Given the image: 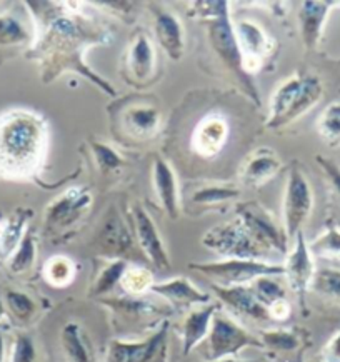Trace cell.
<instances>
[{"instance_id":"cell-1","label":"cell","mask_w":340,"mask_h":362,"mask_svg":"<svg viewBox=\"0 0 340 362\" xmlns=\"http://www.w3.org/2000/svg\"><path fill=\"white\" fill-rule=\"evenodd\" d=\"M40 27L34 54L40 60L45 81H52L67 67L77 69L87 78H92L102 90L114 95L109 82L97 77L90 69L83 66L82 55L86 47L94 44H105L109 34L88 17L76 11L62 8V4L27 2Z\"/></svg>"},{"instance_id":"cell-2","label":"cell","mask_w":340,"mask_h":362,"mask_svg":"<svg viewBox=\"0 0 340 362\" xmlns=\"http://www.w3.org/2000/svg\"><path fill=\"white\" fill-rule=\"evenodd\" d=\"M47 151V125L39 114L12 110L0 115V177L29 179Z\"/></svg>"},{"instance_id":"cell-3","label":"cell","mask_w":340,"mask_h":362,"mask_svg":"<svg viewBox=\"0 0 340 362\" xmlns=\"http://www.w3.org/2000/svg\"><path fill=\"white\" fill-rule=\"evenodd\" d=\"M202 22L207 25L209 42H211L213 52H216L217 57L222 60L223 66L229 69V71L237 77L240 87L249 94L250 99H252L255 104H259V94L257 89H255L254 78L245 71L244 57H242L234 25H232L229 7L223 8V11L218 12L217 16L206 18V21Z\"/></svg>"},{"instance_id":"cell-4","label":"cell","mask_w":340,"mask_h":362,"mask_svg":"<svg viewBox=\"0 0 340 362\" xmlns=\"http://www.w3.org/2000/svg\"><path fill=\"white\" fill-rule=\"evenodd\" d=\"M190 269L211 277L216 286L230 287L244 286L262 276H283L286 267L262 261H247V259H227L222 262L190 264Z\"/></svg>"},{"instance_id":"cell-5","label":"cell","mask_w":340,"mask_h":362,"mask_svg":"<svg viewBox=\"0 0 340 362\" xmlns=\"http://www.w3.org/2000/svg\"><path fill=\"white\" fill-rule=\"evenodd\" d=\"M202 244L206 247L216 250L217 254L227 259H247V261H259L264 257L265 250L260 249L255 240L250 238L245 226L239 217L225 224L213 227L204 235Z\"/></svg>"},{"instance_id":"cell-6","label":"cell","mask_w":340,"mask_h":362,"mask_svg":"<svg viewBox=\"0 0 340 362\" xmlns=\"http://www.w3.org/2000/svg\"><path fill=\"white\" fill-rule=\"evenodd\" d=\"M245 226L250 238L260 249L269 254V250H287V234L286 229L277 224L274 217L264 206L259 202H242L237 206V216Z\"/></svg>"},{"instance_id":"cell-7","label":"cell","mask_w":340,"mask_h":362,"mask_svg":"<svg viewBox=\"0 0 340 362\" xmlns=\"http://www.w3.org/2000/svg\"><path fill=\"white\" fill-rule=\"evenodd\" d=\"M314 197L305 174L297 165L288 173L286 192H283V229L287 238H295L302 226L309 219Z\"/></svg>"},{"instance_id":"cell-8","label":"cell","mask_w":340,"mask_h":362,"mask_svg":"<svg viewBox=\"0 0 340 362\" xmlns=\"http://www.w3.org/2000/svg\"><path fill=\"white\" fill-rule=\"evenodd\" d=\"M249 346L259 347L262 346V342L232 321L229 315L222 313L213 314L207 341V361L225 359L227 356H234Z\"/></svg>"},{"instance_id":"cell-9","label":"cell","mask_w":340,"mask_h":362,"mask_svg":"<svg viewBox=\"0 0 340 362\" xmlns=\"http://www.w3.org/2000/svg\"><path fill=\"white\" fill-rule=\"evenodd\" d=\"M167 324L153 336L141 342L114 341L110 344L107 362H167Z\"/></svg>"},{"instance_id":"cell-10","label":"cell","mask_w":340,"mask_h":362,"mask_svg":"<svg viewBox=\"0 0 340 362\" xmlns=\"http://www.w3.org/2000/svg\"><path fill=\"white\" fill-rule=\"evenodd\" d=\"M234 30L242 57H244L245 71L252 76V72L260 67V64L272 50V40L269 39L262 27L254 21L237 22Z\"/></svg>"},{"instance_id":"cell-11","label":"cell","mask_w":340,"mask_h":362,"mask_svg":"<svg viewBox=\"0 0 340 362\" xmlns=\"http://www.w3.org/2000/svg\"><path fill=\"white\" fill-rule=\"evenodd\" d=\"M132 221L135 227V235H137L139 244L146 255L148 257L153 266L157 269H169L170 267V259L167 254L165 245L162 243L160 234H158L153 219L148 216L146 207L142 206H134L132 209Z\"/></svg>"},{"instance_id":"cell-12","label":"cell","mask_w":340,"mask_h":362,"mask_svg":"<svg viewBox=\"0 0 340 362\" xmlns=\"http://www.w3.org/2000/svg\"><path fill=\"white\" fill-rule=\"evenodd\" d=\"M92 194L86 189L72 187L65 190L45 211V224L50 227H65L81 219L83 212L90 207Z\"/></svg>"},{"instance_id":"cell-13","label":"cell","mask_w":340,"mask_h":362,"mask_svg":"<svg viewBox=\"0 0 340 362\" xmlns=\"http://www.w3.org/2000/svg\"><path fill=\"white\" fill-rule=\"evenodd\" d=\"M229 139V124L222 115L212 114L202 119L192 136V148L204 159H212L221 154Z\"/></svg>"},{"instance_id":"cell-14","label":"cell","mask_w":340,"mask_h":362,"mask_svg":"<svg viewBox=\"0 0 340 362\" xmlns=\"http://www.w3.org/2000/svg\"><path fill=\"white\" fill-rule=\"evenodd\" d=\"M127 74L132 77L134 86H146L156 72V50L146 32H137L130 42L125 55Z\"/></svg>"},{"instance_id":"cell-15","label":"cell","mask_w":340,"mask_h":362,"mask_svg":"<svg viewBox=\"0 0 340 362\" xmlns=\"http://www.w3.org/2000/svg\"><path fill=\"white\" fill-rule=\"evenodd\" d=\"M153 30L160 47L165 50L172 60H180L184 55L185 39L184 27L175 13L164 8H153Z\"/></svg>"},{"instance_id":"cell-16","label":"cell","mask_w":340,"mask_h":362,"mask_svg":"<svg viewBox=\"0 0 340 362\" xmlns=\"http://www.w3.org/2000/svg\"><path fill=\"white\" fill-rule=\"evenodd\" d=\"M152 180L153 189L160 201V206L167 212L170 219H177L180 214V199H179V185L174 169L169 162L157 157L152 164Z\"/></svg>"},{"instance_id":"cell-17","label":"cell","mask_w":340,"mask_h":362,"mask_svg":"<svg viewBox=\"0 0 340 362\" xmlns=\"http://www.w3.org/2000/svg\"><path fill=\"white\" fill-rule=\"evenodd\" d=\"M213 291L221 297L223 304H227L237 314L247 315L254 321H270L269 309L259 303V299L250 289V286H230L222 287L213 284Z\"/></svg>"},{"instance_id":"cell-18","label":"cell","mask_w":340,"mask_h":362,"mask_svg":"<svg viewBox=\"0 0 340 362\" xmlns=\"http://www.w3.org/2000/svg\"><path fill=\"white\" fill-rule=\"evenodd\" d=\"M282 169V162L279 156L272 148H259L254 154L249 156L242 167L240 180L242 184L249 187H260L265 182H269L274 175H277L279 170Z\"/></svg>"},{"instance_id":"cell-19","label":"cell","mask_w":340,"mask_h":362,"mask_svg":"<svg viewBox=\"0 0 340 362\" xmlns=\"http://www.w3.org/2000/svg\"><path fill=\"white\" fill-rule=\"evenodd\" d=\"M302 82H304V76L295 74V76L286 78L274 92L272 99H270V117L267 120L269 129L277 131V129L286 127V119L291 112L292 105L295 104Z\"/></svg>"},{"instance_id":"cell-20","label":"cell","mask_w":340,"mask_h":362,"mask_svg":"<svg viewBox=\"0 0 340 362\" xmlns=\"http://www.w3.org/2000/svg\"><path fill=\"white\" fill-rule=\"evenodd\" d=\"M295 238V247L288 255L287 266L283 267H286V274L288 276V281H291V286L299 294H302L307 289V286H310L312 277H314V264H312L310 249L307 247L304 234L299 232Z\"/></svg>"},{"instance_id":"cell-21","label":"cell","mask_w":340,"mask_h":362,"mask_svg":"<svg viewBox=\"0 0 340 362\" xmlns=\"http://www.w3.org/2000/svg\"><path fill=\"white\" fill-rule=\"evenodd\" d=\"M332 6V2H315V0H307L302 4L299 11L300 32L302 40L309 49H314L322 35L325 18Z\"/></svg>"},{"instance_id":"cell-22","label":"cell","mask_w":340,"mask_h":362,"mask_svg":"<svg viewBox=\"0 0 340 362\" xmlns=\"http://www.w3.org/2000/svg\"><path fill=\"white\" fill-rule=\"evenodd\" d=\"M156 294L162 296L174 305H192V304H207L211 297L204 294L202 291L197 289L194 284H190L187 279L177 277V279L153 284L152 289Z\"/></svg>"},{"instance_id":"cell-23","label":"cell","mask_w":340,"mask_h":362,"mask_svg":"<svg viewBox=\"0 0 340 362\" xmlns=\"http://www.w3.org/2000/svg\"><path fill=\"white\" fill-rule=\"evenodd\" d=\"M30 216L32 211L20 207L7 221H4L2 232H0V264L7 262L16 252L20 240L24 239Z\"/></svg>"},{"instance_id":"cell-24","label":"cell","mask_w":340,"mask_h":362,"mask_svg":"<svg viewBox=\"0 0 340 362\" xmlns=\"http://www.w3.org/2000/svg\"><path fill=\"white\" fill-rule=\"evenodd\" d=\"M217 305L207 304L197 310H192L184 321L182 337H184V354H189L195 346L209 334V327L212 324L213 314L217 313Z\"/></svg>"},{"instance_id":"cell-25","label":"cell","mask_w":340,"mask_h":362,"mask_svg":"<svg viewBox=\"0 0 340 362\" xmlns=\"http://www.w3.org/2000/svg\"><path fill=\"white\" fill-rule=\"evenodd\" d=\"M125 125L134 136L147 137L160 125V112L153 105H132L125 112Z\"/></svg>"},{"instance_id":"cell-26","label":"cell","mask_w":340,"mask_h":362,"mask_svg":"<svg viewBox=\"0 0 340 362\" xmlns=\"http://www.w3.org/2000/svg\"><path fill=\"white\" fill-rule=\"evenodd\" d=\"M62 347L71 362H94L86 337L76 322H69L62 331Z\"/></svg>"},{"instance_id":"cell-27","label":"cell","mask_w":340,"mask_h":362,"mask_svg":"<svg viewBox=\"0 0 340 362\" xmlns=\"http://www.w3.org/2000/svg\"><path fill=\"white\" fill-rule=\"evenodd\" d=\"M37 259V244H35V235L30 229H27L24 239L20 240L16 252L12 254V257L8 259V271L12 274H24L30 271L34 267Z\"/></svg>"},{"instance_id":"cell-28","label":"cell","mask_w":340,"mask_h":362,"mask_svg":"<svg viewBox=\"0 0 340 362\" xmlns=\"http://www.w3.org/2000/svg\"><path fill=\"white\" fill-rule=\"evenodd\" d=\"M240 196V189L234 185L209 184L195 190L192 194V202L197 206H217V204L234 201Z\"/></svg>"},{"instance_id":"cell-29","label":"cell","mask_w":340,"mask_h":362,"mask_svg":"<svg viewBox=\"0 0 340 362\" xmlns=\"http://www.w3.org/2000/svg\"><path fill=\"white\" fill-rule=\"evenodd\" d=\"M30 40L27 27L12 13H0V47H16Z\"/></svg>"},{"instance_id":"cell-30","label":"cell","mask_w":340,"mask_h":362,"mask_svg":"<svg viewBox=\"0 0 340 362\" xmlns=\"http://www.w3.org/2000/svg\"><path fill=\"white\" fill-rule=\"evenodd\" d=\"M250 289L259 299V303L270 309L279 300H286V289L276 276H262L250 282Z\"/></svg>"},{"instance_id":"cell-31","label":"cell","mask_w":340,"mask_h":362,"mask_svg":"<svg viewBox=\"0 0 340 362\" xmlns=\"http://www.w3.org/2000/svg\"><path fill=\"white\" fill-rule=\"evenodd\" d=\"M4 305L12 314V317L22 324L30 322L37 314L35 300L20 291H7L4 297Z\"/></svg>"},{"instance_id":"cell-32","label":"cell","mask_w":340,"mask_h":362,"mask_svg":"<svg viewBox=\"0 0 340 362\" xmlns=\"http://www.w3.org/2000/svg\"><path fill=\"white\" fill-rule=\"evenodd\" d=\"M44 276L50 286L65 287L76 277V266L71 259L64 257V255H55L45 262Z\"/></svg>"},{"instance_id":"cell-33","label":"cell","mask_w":340,"mask_h":362,"mask_svg":"<svg viewBox=\"0 0 340 362\" xmlns=\"http://www.w3.org/2000/svg\"><path fill=\"white\" fill-rule=\"evenodd\" d=\"M310 287L319 294L340 303V271L320 269V271L314 272Z\"/></svg>"},{"instance_id":"cell-34","label":"cell","mask_w":340,"mask_h":362,"mask_svg":"<svg viewBox=\"0 0 340 362\" xmlns=\"http://www.w3.org/2000/svg\"><path fill=\"white\" fill-rule=\"evenodd\" d=\"M319 132L330 146L340 147V104H330L319 119Z\"/></svg>"},{"instance_id":"cell-35","label":"cell","mask_w":340,"mask_h":362,"mask_svg":"<svg viewBox=\"0 0 340 362\" xmlns=\"http://www.w3.org/2000/svg\"><path fill=\"white\" fill-rule=\"evenodd\" d=\"M120 286L129 294H142V292L152 289V274L143 267H127L120 279Z\"/></svg>"},{"instance_id":"cell-36","label":"cell","mask_w":340,"mask_h":362,"mask_svg":"<svg viewBox=\"0 0 340 362\" xmlns=\"http://www.w3.org/2000/svg\"><path fill=\"white\" fill-rule=\"evenodd\" d=\"M90 148L102 174L114 173V170H117L122 167L124 164L122 156H120L114 147H110L109 144L90 142Z\"/></svg>"},{"instance_id":"cell-37","label":"cell","mask_w":340,"mask_h":362,"mask_svg":"<svg viewBox=\"0 0 340 362\" xmlns=\"http://www.w3.org/2000/svg\"><path fill=\"white\" fill-rule=\"evenodd\" d=\"M310 252L320 255V257L340 259V230L332 227L324 232L319 239L312 243Z\"/></svg>"},{"instance_id":"cell-38","label":"cell","mask_w":340,"mask_h":362,"mask_svg":"<svg viewBox=\"0 0 340 362\" xmlns=\"http://www.w3.org/2000/svg\"><path fill=\"white\" fill-rule=\"evenodd\" d=\"M125 269H127V264L124 261H114L112 264H109V266L100 272V276L97 277L92 294L99 296V294H105V292H109L112 287L122 279Z\"/></svg>"},{"instance_id":"cell-39","label":"cell","mask_w":340,"mask_h":362,"mask_svg":"<svg viewBox=\"0 0 340 362\" xmlns=\"http://www.w3.org/2000/svg\"><path fill=\"white\" fill-rule=\"evenodd\" d=\"M35 357L37 354L34 341L24 332L17 334L12 342L11 359H8V362H35Z\"/></svg>"},{"instance_id":"cell-40","label":"cell","mask_w":340,"mask_h":362,"mask_svg":"<svg viewBox=\"0 0 340 362\" xmlns=\"http://www.w3.org/2000/svg\"><path fill=\"white\" fill-rule=\"evenodd\" d=\"M262 344H267L270 347H274V349L291 351V349H295L299 342H297L295 336H292L291 332L274 331V332H265L264 334Z\"/></svg>"},{"instance_id":"cell-41","label":"cell","mask_w":340,"mask_h":362,"mask_svg":"<svg viewBox=\"0 0 340 362\" xmlns=\"http://www.w3.org/2000/svg\"><path fill=\"white\" fill-rule=\"evenodd\" d=\"M319 164L322 165L325 175H327V179L330 180V184H332V187L335 192L340 196V167L337 164H334L332 160H327V159H322V157H319Z\"/></svg>"},{"instance_id":"cell-42","label":"cell","mask_w":340,"mask_h":362,"mask_svg":"<svg viewBox=\"0 0 340 362\" xmlns=\"http://www.w3.org/2000/svg\"><path fill=\"white\" fill-rule=\"evenodd\" d=\"M327 357L330 362H340V332L332 339L327 347Z\"/></svg>"},{"instance_id":"cell-43","label":"cell","mask_w":340,"mask_h":362,"mask_svg":"<svg viewBox=\"0 0 340 362\" xmlns=\"http://www.w3.org/2000/svg\"><path fill=\"white\" fill-rule=\"evenodd\" d=\"M4 359H6V342H4L2 331H0V362H4Z\"/></svg>"},{"instance_id":"cell-44","label":"cell","mask_w":340,"mask_h":362,"mask_svg":"<svg viewBox=\"0 0 340 362\" xmlns=\"http://www.w3.org/2000/svg\"><path fill=\"white\" fill-rule=\"evenodd\" d=\"M213 362H257V361H237V359H218V361H213Z\"/></svg>"},{"instance_id":"cell-45","label":"cell","mask_w":340,"mask_h":362,"mask_svg":"<svg viewBox=\"0 0 340 362\" xmlns=\"http://www.w3.org/2000/svg\"><path fill=\"white\" fill-rule=\"evenodd\" d=\"M4 314H6V305H4L2 299H0V319L4 317Z\"/></svg>"},{"instance_id":"cell-46","label":"cell","mask_w":340,"mask_h":362,"mask_svg":"<svg viewBox=\"0 0 340 362\" xmlns=\"http://www.w3.org/2000/svg\"><path fill=\"white\" fill-rule=\"evenodd\" d=\"M2 226H4V221H2V217H0V232H2Z\"/></svg>"}]
</instances>
